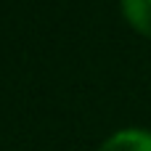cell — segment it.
Masks as SVG:
<instances>
[{
    "instance_id": "obj_1",
    "label": "cell",
    "mask_w": 151,
    "mask_h": 151,
    "mask_svg": "<svg viewBox=\"0 0 151 151\" xmlns=\"http://www.w3.org/2000/svg\"><path fill=\"white\" fill-rule=\"evenodd\" d=\"M98 151H151V133L141 127H127L106 138Z\"/></svg>"
},
{
    "instance_id": "obj_2",
    "label": "cell",
    "mask_w": 151,
    "mask_h": 151,
    "mask_svg": "<svg viewBox=\"0 0 151 151\" xmlns=\"http://www.w3.org/2000/svg\"><path fill=\"white\" fill-rule=\"evenodd\" d=\"M125 19L151 40V0H122Z\"/></svg>"
}]
</instances>
